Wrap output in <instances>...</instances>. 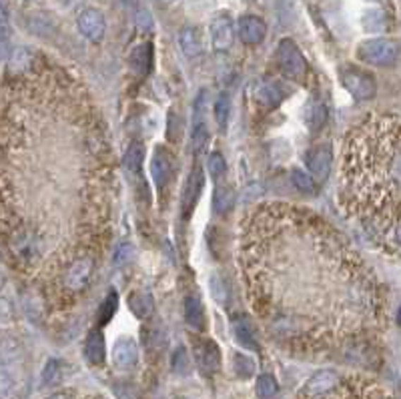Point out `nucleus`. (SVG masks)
I'll list each match as a JSON object with an SVG mask.
<instances>
[{
  "label": "nucleus",
  "mask_w": 401,
  "mask_h": 399,
  "mask_svg": "<svg viewBox=\"0 0 401 399\" xmlns=\"http://www.w3.org/2000/svg\"><path fill=\"white\" fill-rule=\"evenodd\" d=\"M401 47L393 38H367L359 44L357 56L373 66H391L400 59Z\"/></svg>",
  "instance_id": "6"
},
{
  "label": "nucleus",
  "mask_w": 401,
  "mask_h": 399,
  "mask_svg": "<svg viewBox=\"0 0 401 399\" xmlns=\"http://www.w3.org/2000/svg\"><path fill=\"white\" fill-rule=\"evenodd\" d=\"M233 40H235V26L229 14H219L215 16L213 23H211V42H213V49L223 52L233 47Z\"/></svg>",
  "instance_id": "14"
},
{
  "label": "nucleus",
  "mask_w": 401,
  "mask_h": 399,
  "mask_svg": "<svg viewBox=\"0 0 401 399\" xmlns=\"http://www.w3.org/2000/svg\"><path fill=\"white\" fill-rule=\"evenodd\" d=\"M287 85L279 78H261L253 87V97L263 109H275L287 99Z\"/></svg>",
  "instance_id": "7"
},
{
  "label": "nucleus",
  "mask_w": 401,
  "mask_h": 399,
  "mask_svg": "<svg viewBox=\"0 0 401 399\" xmlns=\"http://www.w3.org/2000/svg\"><path fill=\"white\" fill-rule=\"evenodd\" d=\"M233 327V335L237 339V343L245 350H257L259 343H257V335H255V325L251 323L247 317H233L231 321Z\"/></svg>",
  "instance_id": "19"
},
{
  "label": "nucleus",
  "mask_w": 401,
  "mask_h": 399,
  "mask_svg": "<svg viewBox=\"0 0 401 399\" xmlns=\"http://www.w3.org/2000/svg\"><path fill=\"white\" fill-rule=\"evenodd\" d=\"M397 319H400V323H401V307H400V317H397Z\"/></svg>",
  "instance_id": "37"
},
{
  "label": "nucleus",
  "mask_w": 401,
  "mask_h": 399,
  "mask_svg": "<svg viewBox=\"0 0 401 399\" xmlns=\"http://www.w3.org/2000/svg\"><path fill=\"white\" fill-rule=\"evenodd\" d=\"M339 383H341V377H339L335 371L331 369H321L315 375H311V379L305 383V398L315 399V398H323L327 393H331L333 389H337Z\"/></svg>",
  "instance_id": "13"
},
{
  "label": "nucleus",
  "mask_w": 401,
  "mask_h": 399,
  "mask_svg": "<svg viewBox=\"0 0 401 399\" xmlns=\"http://www.w3.org/2000/svg\"><path fill=\"white\" fill-rule=\"evenodd\" d=\"M150 175H152V181L159 189V193L169 187V183L175 177V159H173L171 150L164 147H157L152 161H150Z\"/></svg>",
  "instance_id": "8"
},
{
  "label": "nucleus",
  "mask_w": 401,
  "mask_h": 399,
  "mask_svg": "<svg viewBox=\"0 0 401 399\" xmlns=\"http://www.w3.org/2000/svg\"><path fill=\"white\" fill-rule=\"evenodd\" d=\"M193 355H195L197 365L205 374H215L221 369V351L213 339L195 337L193 339Z\"/></svg>",
  "instance_id": "9"
},
{
  "label": "nucleus",
  "mask_w": 401,
  "mask_h": 399,
  "mask_svg": "<svg viewBox=\"0 0 401 399\" xmlns=\"http://www.w3.org/2000/svg\"><path fill=\"white\" fill-rule=\"evenodd\" d=\"M150 63H152V47L149 42L138 44L137 49H133L131 56H128V64L137 75H145L150 69Z\"/></svg>",
  "instance_id": "22"
},
{
  "label": "nucleus",
  "mask_w": 401,
  "mask_h": 399,
  "mask_svg": "<svg viewBox=\"0 0 401 399\" xmlns=\"http://www.w3.org/2000/svg\"><path fill=\"white\" fill-rule=\"evenodd\" d=\"M233 203H235V193H233L229 187H219L215 191L213 207L219 215L229 213V209L233 207Z\"/></svg>",
  "instance_id": "28"
},
{
  "label": "nucleus",
  "mask_w": 401,
  "mask_h": 399,
  "mask_svg": "<svg viewBox=\"0 0 401 399\" xmlns=\"http://www.w3.org/2000/svg\"><path fill=\"white\" fill-rule=\"evenodd\" d=\"M364 26L367 30H383L388 26L385 13L383 11H369V13H365Z\"/></svg>",
  "instance_id": "32"
},
{
  "label": "nucleus",
  "mask_w": 401,
  "mask_h": 399,
  "mask_svg": "<svg viewBox=\"0 0 401 399\" xmlns=\"http://www.w3.org/2000/svg\"><path fill=\"white\" fill-rule=\"evenodd\" d=\"M327 111L323 107V102L317 99H311L307 102V109H305V121H307V126L311 131H319L321 126L325 125Z\"/></svg>",
  "instance_id": "23"
},
{
  "label": "nucleus",
  "mask_w": 401,
  "mask_h": 399,
  "mask_svg": "<svg viewBox=\"0 0 401 399\" xmlns=\"http://www.w3.org/2000/svg\"><path fill=\"white\" fill-rule=\"evenodd\" d=\"M209 143V131L203 121H195V126H193V150L195 153H203L205 147Z\"/></svg>",
  "instance_id": "30"
},
{
  "label": "nucleus",
  "mask_w": 401,
  "mask_h": 399,
  "mask_svg": "<svg viewBox=\"0 0 401 399\" xmlns=\"http://www.w3.org/2000/svg\"><path fill=\"white\" fill-rule=\"evenodd\" d=\"M203 183H205V179H203L200 169H195V171L191 173V177H188L185 191H183V197H181V213H183V217H188V213L193 211L195 203L199 199Z\"/></svg>",
  "instance_id": "17"
},
{
  "label": "nucleus",
  "mask_w": 401,
  "mask_h": 399,
  "mask_svg": "<svg viewBox=\"0 0 401 399\" xmlns=\"http://www.w3.org/2000/svg\"><path fill=\"white\" fill-rule=\"evenodd\" d=\"M126 301H128V309L135 313L138 319H147V317H150L155 313L152 297H150L149 293H145V291H133Z\"/></svg>",
  "instance_id": "21"
},
{
  "label": "nucleus",
  "mask_w": 401,
  "mask_h": 399,
  "mask_svg": "<svg viewBox=\"0 0 401 399\" xmlns=\"http://www.w3.org/2000/svg\"><path fill=\"white\" fill-rule=\"evenodd\" d=\"M229 111H231V99H229V95H221L215 102V119H217V125L221 129L229 121Z\"/></svg>",
  "instance_id": "31"
},
{
  "label": "nucleus",
  "mask_w": 401,
  "mask_h": 399,
  "mask_svg": "<svg viewBox=\"0 0 401 399\" xmlns=\"http://www.w3.org/2000/svg\"><path fill=\"white\" fill-rule=\"evenodd\" d=\"M345 215L376 245L401 251V119L367 114L341 147V191Z\"/></svg>",
  "instance_id": "3"
},
{
  "label": "nucleus",
  "mask_w": 401,
  "mask_h": 399,
  "mask_svg": "<svg viewBox=\"0 0 401 399\" xmlns=\"http://www.w3.org/2000/svg\"><path fill=\"white\" fill-rule=\"evenodd\" d=\"M76 26L80 30V35L88 38L90 42H99L104 37L107 23H104V14L99 8H85L83 13L76 16Z\"/></svg>",
  "instance_id": "11"
},
{
  "label": "nucleus",
  "mask_w": 401,
  "mask_h": 399,
  "mask_svg": "<svg viewBox=\"0 0 401 399\" xmlns=\"http://www.w3.org/2000/svg\"><path fill=\"white\" fill-rule=\"evenodd\" d=\"M143 161H145V145L133 143V145L128 147V150H126V157H125L128 171L140 173V171H143Z\"/></svg>",
  "instance_id": "26"
},
{
  "label": "nucleus",
  "mask_w": 401,
  "mask_h": 399,
  "mask_svg": "<svg viewBox=\"0 0 401 399\" xmlns=\"http://www.w3.org/2000/svg\"><path fill=\"white\" fill-rule=\"evenodd\" d=\"M113 231V162L88 88L61 66L4 73L2 247L44 313L85 297Z\"/></svg>",
  "instance_id": "1"
},
{
  "label": "nucleus",
  "mask_w": 401,
  "mask_h": 399,
  "mask_svg": "<svg viewBox=\"0 0 401 399\" xmlns=\"http://www.w3.org/2000/svg\"><path fill=\"white\" fill-rule=\"evenodd\" d=\"M211 291H213V297L217 299V303L225 305L227 301H229V289H227L225 281L219 275L211 277Z\"/></svg>",
  "instance_id": "34"
},
{
  "label": "nucleus",
  "mask_w": 401,
  "mask_h": 399,
  "mask_svg": "<svg viewBox=\"0 0 401 399\" xmlns=\"http://www.w3.org/2000/svg\"><path fill=\"white\" fill-rule=\"evenodd\" d=\"M179 399H187V398H179Z\"/></svg>",
  "instance_id": "39"
},
{
  "label": "nucleus",
  "mask_w": 401,
  "mask_h": 399,
  "mask_svg": "<svg viewBox=\"0 0 401 399\" xmlns=\"http://www.w3.org/2000/svg\"><path fill=\"white\" fill-rule=\"evenodd\" d=\"M207 169H209V175L211 179H219L227 173V162L225 159L219 155V153H213L209 159H207Z\"/></svg>",
  "instance_id": "33"
},
{
  "label": "nucleus",
  "mask_w": 401,
  "mask_h": 399,
  "mask_svg": "<svg viewBox=\"0 0 401 399\" xmlns=\"http://www.w3.org/2000/svg\"><path fill=\"white\" fill-rule=\"evenodd\" d=\"M239 38L245 42V44H259L263 42L267 37V25L261 16H255V14H245L239 18L237 25Z\"/></svg>",
  "instance_id": "15"
},
{
  "label": "nucleus",
  "mask_w": 401,
  "mask_h": 399,
  "mask_svg": "<svg viewBox=\"0 0 401 399\" xmlns=\"http://www.w3.org/2000/svg\"><path fill=\"white\" fill-rule=\"evenodd\" d=\"M164 2H173V0H164Z\"/></svg>",
  "instance_id": "38"
},
{
  "label": "nucleus",
  "mask_w": 401,
  "mask_h": 399,
  "mask_svg": "<svg viewBox=\"0 0 401 399\" xmlns=\"http://www.w3.org/2000/svg\"><path fill=\"white\" fill-rule=\"evenodd\" d=\"M279 393V386L273 375L263 374L257 377V395L259 399H275Z\"/></svg>",
  "instance_id": "25"
},
{
  "label": "nucleus",
  "mask_w": 401,
  "mask_h": 399,
  "mask_svg": "<svg viewBox=\"0 0 401 399\" xmlns=\"http://www.w3.org/2000/svg\"><path fill=\"white\" fill-rule=\"evenodd\" d=\"M275 61L279 71L287 76L289 81L293 83H305L307 78V61H305V54L301 52V49L295 44V40L291 38H283L279 42V47L275 50Z\"/></svg>",
  "instance_id": "4"
},
{
  "label": "nucleus",
  "mask_w": 401,
  "mask_h": 399,
  "mask_svg": "<svg viewBox=\"0 0 401 399\" xmlns=\"http://www.w3.org/2000/svg\"><path fill=\"white\" fill-rule=\"evenodd\" d=\"M291 181H293V185L299 189L301 193H305V195H313L315 191H317V183H315V179L311 173H305V171H299V169H293Z\"/></svg>",
  "instance_id": "27"
},
{
  "label": "nucleus",
  "mask_w": 401,
  "mask_h": 399,
  "mask_svg": "<svg viewBox=\"0 0 401 399\" xmlns=\"http://www.w3.org/2000/svg\"><path fill=\"white\" fill-rule=\"evenodd\" d=\"M138 363V345L133 337H119L113 345V365L121 371L135 369Z\"/></svg>",
  "instance_id": "12"
},
{
  "label": "nucleus",
  "mask_w": 401,
  "mask_h": 399,
  "mask_svg": "<svg viewBox=\"0 0 401 399\" xmlns=\"http://www.w3.org/2000/svg\"><path fill=\"white\" fill-rule=\"evenodd\" d=\"M339 81L355 100H371L376 97V78L365 69H359L355 64H343L339 66Z\"/></svg>",
  "instance_id": "5"
},
{
  "label": "nucleus",
  "mask_w": 401,
  "mask_h": 399,
  "mask_svg": "<svg viewBox=\"0 0 401 399\" xmlns=\"http://www.w3.org/2000/svg\"><path fill=\"white\" fill-rule=\"evenodd\" d=\"M47 399H80L78 398V393L73 391V389H66V391H59V393H54V395H50Z\"/></svg>",
  "instance_id": "36"
},
{
  "label": "nucleus",
  "mask_w": 401,
  "mask_h": 399,
  "mask_svg": "<svg viewBox=\"0 0 401 399\" xmlns=\"http://www.w3.org/2000/svg\"><path fill=\"white\" fill-rule=\"evenodd\" d=\"M307 171L319 179V181H325L329 171H331V165H333V149L329 145H315L311 149L305 153L303 157Z\"/></svg>",
  "instance_id": "10"
},
{
  "label": "nucleus",
  "mask_w": 401,
  "mask_h": 399,
  "mask_svg": "<svg viewBox=\"0 0 401 399\" xmlns=\"http://www.w3.org/2000/svg\"><path fill=\"white\" fill-rule=\"evenodd\" d=\"M179 44L181 50L185 52V56L188 59H197L203 54L205 44H203V37H200V30L197 26H185L181 28L179 32Z\"/></svg>",
  "instance_id": "18"
},
{
  "label": "nucleus",
  "mask_w": 401,
  "mask_h": 399,
  "mask_svg": "<svg viewBox=\"0 0 401 399\" xmlns=\"http://www.w3.org/2000/svg\"><path fill=\"white\" fill-rule=\"evenodd\" d=\"M237 263L251 309L289 347L355 343L379 319L373 273L317 213L265 203L239 223Z\"/></svg>",
  "instance_id": "2"
},
{
  "label": "nucleus",
  "mask_w": 401,
  "mask_h": 399,
  "mask_svg": "<svg viewBox=\"0 0 401 399\" xmlns=\"http://www.w3.org/2000/svg\"><path fill=\"white\" fill-rule=\"evenodd\" d=\"M85 357L90 365H104L107 359V347H104V337L99 329L90 331L85 339Z\"/></svg>",
  "instance_id": "20"
},
{
  "label": "nucleus",
  "mask_w": 401,
  "mask_h": 399,
  "mask_svg": "<svg viewBox=\"0 0 401 399\" xmlns=\"http://www.w3.org/2000/svg\"><path fill=\"white\" fill-rule=\"evenodd\" d=\"M64 379V363L59 359H50L42 369V386L56 387Z\"/></svg>",
  "instance_id": "24"
},
{
  "label": "nucleus",
  "mask_w": 401,
  "mask_h": 399,
  "mask_svg": "<svg viewBox=\"0 0 401 399\" xmlns=\"http://www.w3.org/2000/svg\"><path fill=\"white\" fill-rule=\"evenodd\" d=\"M185 321L197 333L207 331V315H205V307L199 295H188L185 299Z\"/></svg>",
  "instance_id": "16"
},
{
  "label": "nucleus",
  "mask_w": 401,
  "mask_h": 399,
  "mask_svg": "<svg viewBox=\"0 0 401 399\" xmlns=\"http://www.w3.org/2000/svg\"><path fill=\"white\" fill-rule=\"evenodd\" d=\"M116 305H119V295H116V291L113 289V291H109L107 299H104V303L100 305V309H99L100 325H104L111 321V317H113L114 311H116Z\"/></svg>",
  "instance_id": "29"
},
{
  "label": "nucleus",
  "mask_w": 401,
  "mask_h": 399,
  "mask_svg": "<svg viewBox=\"0 0 401 399\" xmlns=\"http://www.w3.org/2000/svg\"><path fill=\"white\" fill-rule=\"evenodd\" d=\"M173 363H175V365H173V367H175V371H179V374H187V371H188V355H187V351L183 350V347L176 351Z\"/></svg>",
  "instance_id": "35"
}]
</instances>
